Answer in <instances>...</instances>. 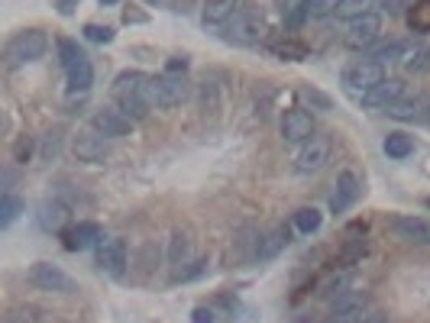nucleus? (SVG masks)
Here are the masks:
<instances>
[{
    "label": "nucleus",
    "instance_id": "nucleus-1",
    "mask_svg": "<svg viewBox=\"0 0 430 323\" xmlns=\"http://www.w3.org/2000/svg\"><path fill=\"white\" fill-rule=\"evenodd\" d=\"M146 85H149V78L142 75V71H120L117 81H113V97H117V107H120L130 120H142L149 113Z\"/></svg>",
    "mask_w": 430,
    "mask_h": 323
},
{
    "label": "nucleus",
    "instance_id": "nucleus-2",
    "mask_svg": "<svg viewBox=\"0 0 430 323\" xmlns=\"http://www.w3.org/2000/svg\"><path fill=\"white\" fill-rule=\"evenodd\" d=\"M184 97H188V85H184V78L169 75V71H165V75H159V78H149V85H146L149 107L172 110V107H178Z\"/></svg>",
    "mask_w": 430,
    "mask_h": 323
},
{
    "label": "nucleus",
    "instance_id": "nucleus-3",
    "mask_svg": "<svg viewBox=\"0 0 430 323\" xmlns=\"http://www.w3.org/2000/svg\"><path fill=\"white\" fill-rule=\"evenodd\" d=\"M46 46H49V39H46L43 29H23V33H16L7 43V58L14 65L39 62L46 55Z\"/></svg>",
    "mask_w": 430,
    "mask_h": 323
},
{
    "label": "nucleus",
    "instance_id": "nucleus-4",
    "mask_svg": "<svg viewBox=\"0 0 430 323\" xmlns=\"http://www.w3.org/2000/svg\"><path fill=\"white\" fill-rule=\"evenodd\" d=\"M382 81H385V71H382V65L372 62V58H360V62H353L343 71L346 91L360 94V97H366V94L372 91L375 85H382Z\"/></svg>",
    "mask_w": 430,
    "mask_h": 323
},
{
    "label": "nucleus",
    "instance_id": "nucleus-5",
    "mask_svg": "<svg viewBox=\"0 0 430 323\" xmlns=\"http://www.w3.org/2000/svg\"><path fill=\"white\" fill-rule=\"evenodd\" d=\"M224 36L236 46H253L262 39V16L259 10H236L230 23L224 26Z\"/></svg>",
    "mask_w": 430,
    "mask_h": 323
},
{
    "label": "nucleus",
    "instance_id": "nucleus-6",
    "mask_svg": "<svg viewBox=\"0 0 430 323\" xmlns=\"http://www.w3.org/2000/svg\"><path fill=\"white\" fill-rule=\"evenodd\" d=\"M369 320V297L346 291L333 301L330 307V323H366Z\"/></svg>",
    "mask_w": 430,
    "mask_h": 323
},
{
    "label": "nucleus",
    "instance_id": "nucleus-7",
    "mask_svg": "<svg viewBox=\"0 0 430 323\" xmlns=\"http://www.w3.org/2000/svg\"><path fill=\"white\" fill-rule=\"evenodd\" d=\"M29 281H33L36 288L58 291V295H71V291H75V281H71L58 265H52V262H36V265L29 268Z\"/></svg>",
    "mask_w": 430,
    "mask_h": 323
},
{
    "label": "nucleus",
    "instance_id": "nucleus-8",
    "mask_svg": "<svg viewBox=\"0 0 430 323\" xmlns=\"http://www.w3.org/2000/svg\"><path fill=\"white\" fill-rule=\"evenodd\" d=\"M379 33H382V20L375 14L356 16V20H350V26H346V46H350V49H369V46L379 39Z\"/></svg>",
    "mask_w": 430,
    "mask_h": 323
},
{
    "label": "nucleus",
    "instance_id": "nucleus-9",
    "mask_svg": "<svg viewBox=\"0 0 430 323\" xmlns=\"http://www.w3.org/2000/svg\"><path fill=\"white\" fill-rule=\"evenodd\" d=\"M107 136H100L98 129H81L78 136H71V152L78 155L81 162H91V165H98V162L107 159Z\"/></svg>",
    "mask_w": 430,
    "mask_h": 323
},
{
    "label": "nucleus",
    "instance_id": "nucleus-10",
    "mask_svg": "<svg viewBox=\"0 0 430 323\" xmlns=\"http://www.w3.org/2000/svg\"><path fill=\"white\" fill-rule=\"evenodd\" d=\"M330 159V139L327 136H310L298 152V171H320Z\"/></svg>",
    "mask_w": 430,
    "mask_h": 323
},
{
    "label": "nucleus",
    "instance_id": "nucleus-11",
    "mask_svg": "<svg viewBox=\"0 0 430 323\" xmlns=\"http://www.w3.org/2000/svg\"><path fill=\"white\" fill-rule=\"evenodd\" d=\"M98 262L104 272L110 275H123L127 272V243L117 236H107L98 243Z\"/></svg>",
    "mask_w": 430,
    "mask_h": 323
},
{
    "label": "nucleus",
    "instance_id": "nucleus-12",
    "mask_svg": "<svg viewBox=\"0 0 430 323\" xmlns=\"http://www.w3.org/2000/svg\"><path fill=\"white\" fill-rule=\"evenodd\" d=\"M91 127L98 129L100 136H107V139H120V136L130 133V117L123 110H113V107H104V110H98L91 117Z\"/></svg>",
    "mask_w": 430,
    "mask_h": 323
},
{
    "label": "nucleus",
    "instance_id": "nucleus-13",
    "mask_svg": "<svg viewBox=\"0 0 430 323\" xmlns=\"http://www.w3.org/2000/svg\"><path fill=\"white\" fill-rule=\"evenodd\" d=\"M282 136L288 142H308L314 136V120H310V113L304 107H291L282 117Z\"/></svg>",
    "mask_w": 430,
    "mask_h": 323
},
{
    "label": "nucleus",
    "instance_id": "nucleus-14",
    "mask_svg": "<svg viewBox=\"0 0 430 323\" xmlns=\"http://www.w3.org/2000/svg\"><path fill=\"white\" fill-rule=\"evenodd\" d=\"M392 233L404 243H417V246H430V220L421 217H395L392 220Z\"/></svg>",
    "mask_w": 430,
    "mask_h": 323
},
{
    "label": "nucleus",
    "instance_id": "nucleus-15",
    "mask_svg": "<svg viewBox=\"0 0 430 323\" xmlns=\"http://www.w3.org/2000/svg\"><path fill=\"white\" fill-rule=\"evenodd\" d=\"M402 94H404V81H402V78H385L382 85H375L372 91L362 97V104L372 107V110H388L395 100H402Z\"/></svg>",
    "mask_w": 430,
    "mask_h": 323
},
{
    "label": "nucleus",
    "instance_id": "nucleus-16",
    "mask_svg": "<svg viewBox=\"0 0 430 323\" xmlns=\"http://www.w3.org/2000/svg\"><path fill=\"white\" fill-rule=\"evenodd\" d=\"M356 197H360V178H356L353 171H343V175L337 178V191H333V197H330V211L333 213L350 211V207L356 204Z\"/></svg>",
    "mask_w": 430,
    "mask_h": 323
},
{
    "label": "nucleus",
    "instance_id": "nucleus-17",
    "mask_svg": "<svg viewBox=\"0 0 430 323\" xmlns=\"http://www.w3.org/2000/svg\"><path fill=\"white\" fill-rule=\"evenodd\" d=\"M236 10H240V0H207L201 20L204 26H226L236 16Z\"/></svg>",
    "mask_w": 430,
    "mask_h": 323
},
{
    "label": "nucleus",
    "instance_id": "nucleus-18",
    "mask_svg": "<svg viewBox=\"0 0 430 323\" xmlns=\"http://www.w3.org/2000/svg\"><path fill=\"white\" fill-rule=\"evenodd\" d=\"M343 0H301L298 10L291 14V23H304V20H320V16H330L340 10Z\"/></svg>",
    "mask_w": 430,
    "mask_h": 323
},
{
    "label": "nucleus",
    "instance_id": "nucleus-19",
    "mask_svg": "<svg viewBox=\"0 0 430 323\" xmlns=\"http://www.w3.org/2000/svg\"><path fill=\"white\" fill-rule=\"evenodd\" d=\"M68 71V94L75 97V94H88L91 91V85H94V68H91V58H81V62H75L71 68H65Z\"/></svg>",
    "mask_w": 430,
    "mask_h": 323
},
{
    "label": "nucleus",
    "instance_id": "nucleus-20",
    "mask_svg": "<svg viewBox=\"0 0 430 323\" xmlns=\"http://www.w3.org/2000/svg\"><path fill=\"white\" fill-rule=\"evenodd\" d=\"M94 239H104V236H100V226L91 223V220H85V223L71 226V230L65 233V249L78 253V249H88V246H91Z\"/></svg>",
    "mask_w": 430,
    "mask_h": 323
},
{
    "label": "nucleus",
    "instance_id": "nucleus-21",
    "mask_svg": "<svg viewBox=\"0 0 430 323\" xmlns=\"http://www.w3.org/2000/svg\"><path fill=\"white\" fill-rule=\"evenodd\" d=\"M65 220H68V207L58 204V201H46V204L39 207V223H43V230L58 233L65 226Z\"/></svg>",
    "mask_w": 430,
    "mask_h": 323
},
{
    "label": "nucleus",
    "instance_id": "nucleus-22",
    "mask_svg": "<svg viewBox=\"0 0 430 323\" xmlns=\"http://www.w3.org/2000/svg\"><path fill=\"white\" fill-rule=\"evenodd\" d=\"M288 243V230H282V226H276V230L268 233V236L259 239V246H256V259H272V255L278 253V249Z\"/></svg>",
    "mask_w": 430,
    "mask_h": 323
},
{
    "label": "nucleus",
    "instance_id": "nucleus-23",
    "mask_svg": "<svg viewBox=\"0 0 430 323\" xmlns=\"http://www.w3.org/2000/svg\"><path fill=\"white\" fill-rule=\"evenodd\" d=\"M411 52V43H388V46H379L372 52V62L379 65H392V62H404Z\"/></svg>",
    "mask_w": 430,
    "mask_h": 323
},
{
    "label": "nucleus",
    "instance_id": "nucleus-24",
    "mask_svg": "<svg viewBox=\"0 0 430 323\" xmlns=\"http://www.w3.org/2000/svg\"><path fill=\"white\" fill-rule=\"evenodd\" d=\"M411 152H414L411 136H404V133H388L385 136V155H392V159H408Z\"/></svg>",
    "mask_w": 430,
    "mask_h": 323
},
{
    "label": "nucleus",
    "instance_id": "nucleus-25",
    "mask_svg": "<svg viewBox=\"0 0 430 323\" xmlns=\"http://www.w3.org/2000/svg\"><path fill=\"white\" fill-rule=\"evenodd\" d=\"M191 239L184 236V233H175L172 236V246H169V259H172V265H188L191 262Z\"/></svg>",
    "mask_w": 430,
    "mask_h": 323
},
{
    "label": "nucleus",
    "instance_id": "nucleus-26",
    "mask_svg": "<svg viewBox=\"0 0 430 323\" xmlns=\"http://www.w3.org/2000/svg\"><path fill=\"white\" fill-rule=\"evenodd\" d=\"M421 107H424V97L395 100V104L388 107V117H395V120H414V117H421Z\"/></svg>",
    "mask_w": 430,
    "mask_h": 323
},
{
    "label": "nucleus",
    "instance_id": "nucleus-27",
    "mask_svg": "<svg viewBox=\"0 0 430 323\" xmlns=\"http://www.w3.org/2000/svg\"><path fill=\"white\" fill-rule=\"evenodd\" d=\"M20 213H23V201L16 194H10V191H4V197H0V226H10Z\"/></svg>",
    "mask_w": 430,
    "mask_h": 323
},
{
    "label": "nucleus",
    "instance_id": "nucleus-28",
    "mask_svg": "<svg viewBox=\"0 0 430 323\" xmlns=\"http://www.w3.org/2000/svg\"><path fill=\"white\" fill-rule=\"evenodd\" d=\"M372 7H375V0H343L340 10H337V16L340 20H356V16L372 14Z\"/></svg>",
    "mask_w": 430,
    "mask_h": 323
},
{
    "label": "nucleus",
    "instance_id": "nucleus-29",
    "mask_svg": "<svg viewBox=\"0 0 430 323\" xmlns=\"http://www.w3.org/2000/svg\"><path fill=\"white\" fill-rule=\"evenodd\" d=\"M408 23L414 33H430V0H417L414 10L408 14Z\"/></svg>",
    "mask_w": 430,
    "mask_h": 323
},
{
    "label": "nucleus",
    "instance_id": "nucleus-30",
    "mask_svg": "<svg viewBox=\"0 0 430 323\" xmlns=\"http://www.w3.org/2000/svg\"><path fill=\"white\" fill-rule=\"evenodd\" d=\"M295 226L301 233H318L320 230V211L318 207H301V211L295 213Z\"/></svg>",
    "mask_w": 430,
    "mask_h": 323
},
{
    "label": "nucleus",
    "instance_id": "nucleus-31",
    "mask_svg": "<svg viewBox=\"0 0 430 323\" xmlns=\"http://www.w3.org/2000/svg\"><path fill=\"white\" fill-rule=\"evenodd\" d=\"M404 68L408 71H427L430 68V49L427 46H411L408 58H404Z\"/></svg>",
    "mask_w": 430,
    "mask_h": 323
},
{
    "label": "nucleus",
    "instance_id": "nucleus-32",
    "mask_svg": "<svg viewBox=\"0 0 430 323\" xmlns=\"http://www.w3.org/2000/svg\"><path fill=\"white\" fill-rule=\"evenodd\" d=\"M58 55H62L65 68H71L75 62H81V58H85V52L78 49V43H71V39H58Z\"/></svg>",
    "mask_w": 430,
    "mask_h": 323
},
{
    "label": "nucleus",
    "instance_id": "nucleus-33",
    "mask_svg": "<svg viewBox=\"0 0 430 323\" xmlns=\"http://www.w3.org/2000/svg\"><path fill=\"white\" fill-rule=\"evenodd\" d=\"M85 36L91 43H110L113 39V29L110 26H98V23H88L85 26Z\"/></svg>",
    "mask_w": 430,
    "mask_h": 323
},
{
    "label": "nucleus",
    "instance_id": "nucleus-34",
    "mask_svg": "<svg viewBox=\"0 0 430 323\" xmlns=\"http://www.w3.org/2000/svg\"><path fill=\"white\" fill-rule=\"evenodd\" d=\"M417 0H382V10H385L388 16H398L404 14V10H414Z\"/></svg>",
    "mask_w": 430,
    "mask_h": 323
},
{
    "label": "nucleus",
    "instance_id": "nucleus-35",
    "mask_svg": "<svg viewBox=\"0 0 430 323\" xmlns=\"http://www.w3.org/2000/svg\"><path fill=\"white\" fill-rule=\"evenodd\" d=\"M58 146H62V129H52V133L46 136L43 159H56V155H58Z\"/></svg>",
    "mask_w": 430,
    "mask_h": 323
},
{
    "label": "nucleus",
    "instance_id": "nucleus-36",
    "mask_svg": "<svg viewBox=\"0 0 430 323\" xmlns=\"http://www.w3.org/2000/svg\"><path fill=\"white\" fill-rule=\"evenodd\" d=\"M29 152H33V139H26V136H20V139L14 142V159L16 162H26Z\"/></svg>",
    "mask_w": 430,
    "mask_h": 323
},
{
    "label": "nucleus",
    "instance_id": "nucleus-37",
    "mask_svg": "<svg viewBox=\"0 0 430 323\" xmlns=\"http://www.w3.org/2000/svg\"><path fill=\"white\" fill-rule=\"evenodd\" d=\"M276 55H282V58H295V62H298V58H304V55H308V52H304L301 46H291V43H285V46H276Z\"/></svg>",
    "mask_w": 430,
    "mask_h": 323
},
{
    "label": "nucleus",
    "instance_id": "nucleus-38",
    "mask_svg": "<svg viewBox=\"0 0 430 323\" xmlns=\"http://www.w3.org/2000/svg\"><path fill=\"white\" fill-rule=\"evenodd\" d=\"M304 97H308V100H314V104H320V107H324V110H330V97H324V94H320V91H314V88H308V91H304Z\"/></svg>",
    "mask_w": 430,
    "mask_h": 323
},
{
    "label": "nucleus",
    "instance_id": "nucleus-39",
    "mask_svg": "<svg viewBox=\"0 0 430 323\" xmlns=\"http://www.w3.org/2000/svg\"><path fill=\"white\" fill-rule=\"evenodd\" d=\"M191 323H214V314L207 307H194V314H191Z\"/></svg>",
    "mask_w": 430,
    "mask_h": 323
},
{
    "label": "nucleus",
    "instance_id": "nucleus-40",
    "mask_svg": "<svg viewBox=\"0 0 430 323\" xmlns=\"http://www.w3.org/2000/svg\"><path fill=\"white\" fill-rule=\"evenodd\" d=\"M184 68H188V58H184V55H178V58H172V62H169V75H175V71H184Z\"/></svg>",
    "mask_w": 430,
    "mask_h": 323
},
{
    "label": "nucleus",
    "instance_id": "nucleus-41",
    "mask_svg": "<svg viewBox=\"0 0 430 323\" xmlns=\"http://www.w3.org/2000/svg\"><path fill=\"white\" fill-rule=\"evenodd\" d=\"M123 20H127V23H146V14H136V10H127V14H123Z\"/></svg>",
    "mask_w": 430,
    "mask_h": 323
},
{
    "label": "nucleus",
    "instance_id": "nucleus-42",
    "mask_svg": "<svg viewBox=\"0 0 430 323\" xmlns=\"http://www.w3.org/2000/svg\"><path fill=\"white\" fill-rule=\"evenodd\" d=\"M58 10H62V14H71V10H75V0H58Z\"/></svg>",
    "mask_w": 430,
    "mask_h": 323
},
{
    "label": "nucleus",
    "instance_id": "nucleus-43",
    "mask_svg": "<svg viewBox=\"0 0 430 323\" xmlns=\"http://www.w3.org/2000/svg\"><path fill=\"white\" fill-rule=\"evenodd\" d=\"M4 323H29V320H26V317H20V314H7V317H4Z\"/></svg>",
    "mask_w": 430,
    "mask_h": 323
},
{
    "label": "nucleus",
    "instance_id": "nucleus-44",
    "mask_svg": "<svg viewBox=\"0 0 430 323\" xmlns=\"http://www.w3.org/2000/svg\"><path fill=\"white\" fill-rule=\"evenodd\" d=\"M100 4H117V0H100Z\"/></svg>",
    "mask_w": 430,
    "mask_h": 323
},
{
    "label": "nucleus",
    "instance_id": "nucleus-45",
    "mask_svg": "<svg viewBox=\"0 0 430 323\" xmlns=\"http://www.w3.org/2000/svg\"><path fill=\"white\" fill-rule=\"evenodd\" d=\"M427 207H430V197H427Z\"/></svg>",
    "mask_w": 430,
    "mask_h": 323
},
{
    "label": "nucleus",
    "instance_id": "nucleus-46",
    "mask_svg": "<svg viewBox=\"0 0 430 323\" xmlns=\"http://www.w3.org/2000/svg\"><path fill=\"white\" fill-rule=\"evenodd\" d=\"M149 4H155V0H149Z\"/></svg>",
    "mask_w": 430,
    "mask_h": 323
}]
</instances>
